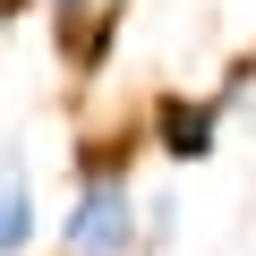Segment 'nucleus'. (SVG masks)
I'll list each match as a JSON object with an SVG mask.
<instances>
[{
  "instance_id": "f257e3e1",
  "label": "nucleus",
  "mask_w": 256,
  "mask_h": 256,
  "mask_svg": "<svg viewBox=\"0 0 256 256\" xmlns=\"http://www.w3.org/2000/svg\"><path fill=\"white\" fill-rule=\"evenodd\" d=\"M128 239H137V196L102 162V171H86V188H77V205L60 222V248L68 256H128Z\"/></svg>"
},
{
  "instance_id": "f03ea898",
  "label": "nucleus",
  "mask_w": 256,
  "mask_h": 256,
  "mask_svg": "<svg viewBox=\"0 0 256 256\" xmlns=\"http://www.w3.org/2000/svg\"><path fill=\"white\" fill-rule=\"evenodd\" d=\"M154 128H162V154H188V162H205L214 154V128H222V102H162L154 111Z\"/></svg>"
},
{
  "instance_id": "7ed1b4c3",
  "label": "nucleus",
  "mask_w": 256,
  "mask_h": 256,
  "mask_svg": "<svg viewBox=\"0 0 256 256\" xmlns=\"http://www.w3.org/2000/svg\"><path fill=\"white\" fill-rule=\"evenodd\" d=\"M26 239H34V188L18 154H0V256H26Z\"/></svg>"
},
{
  "instance_id": "20e7f679",
  "label": "nucleus",
  "mask_w": 256,
  "mask_h": 256,
  "mask_svg": "<svg viewBox=\"0 0 256 256\" xmlns=\"http://www.w3.org/2000/svg\"><path fill=\"white\" fill-rule=\"evenodd\" d=\"M52 9H60V18H77V9H86V0H52Z\"/></svg>"
}]
</instances>
